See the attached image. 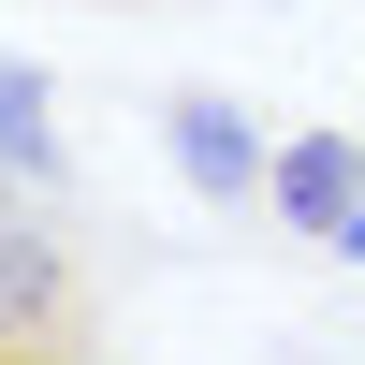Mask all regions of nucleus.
I'll use <instances>...</instances> for the list:
<instances>
[{
  "label": "nucleus",
  "instance_id": "1",
  "mask_svg": "<svg viewBox=\"0 0 365 365\" xmlns=\"http://www.w3.org/2000/svg\"><path fill=\"white\" fill-rule=\"evenodd\" d=\"M263 205H278L307 249L365 263V132H292L278 161H263Z\"/></svg>",
  "mask_w": 365,
  "mask_h": 365
},
{
  "label": "nucleus",
  "instance_id": "2",
  "mask_svg": "<svg viewBox=\"0 0 365 365\" xmlns=\"http://www.w3.org/2000/svg\"><path fill=\"white\" fill-rule=\"evenodd\" d=\"M88 322V278L58 249V220L29 205V175H0V336H73Z\"/></svg>",
  "mask_w": 365,
  "mask_h": 365
},
{
  "label": "nucleus",
  "instance_id": "3",
  "mask_svg": "<svg viewBox=\"0 0 365 365\" xmlns=\"http://www.w3.org/2000/svg\"><path fill=\"white\" fill-rule=\"evenodd\" d=\"M161 132H175V161H190V190H205V205H249V190H263V161H278V146H249V117L205 103V88H175Z\"/></svg>",
  "mask_w": 365,
  "mask_h": 365
},
{
  "label": "nucleus",
  "instance_id": "4",
  "mask_svg": "<svg viewBox=\"0 0 365 365\" xmlns=\"http://www.w3.org/2000/svg\"><path fill=\"white\" fill-rule=\"evenodd\" d=\"M0 175H29V190H58V132H44V73H15V58H0Z\"/></svg>",
  "mask_w": 365,
  "mask_h": 365
},
{
  "label": "nucleus",
  "instance_id": "5",
  "mask_svg": "<svg viewBox=\"0 0 365 365\" xmlns=\"http://www.w3.org/2000/svg\"><path fill=\"white\" fill-rule=\"evenodd\" d=\"M0 365H88V336H0Z\"/></svg>",
  "mask_w": 365,
  "mask_h": 365
}]
</instances>
